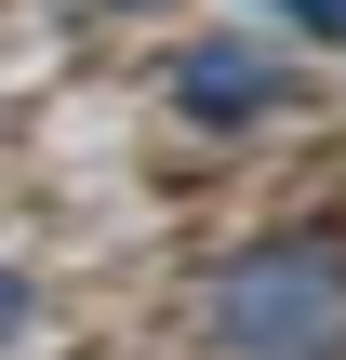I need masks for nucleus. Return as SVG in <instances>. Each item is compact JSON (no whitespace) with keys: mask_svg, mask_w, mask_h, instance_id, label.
Returning a JSON list of instances; mask_svg holds the SVG:
<instances>
[{"mask_svg":"<svg viewBox=\"0 0 346 360\" xmlns=\"http://www.w3.org/2000/svg\"><path fill=\"white\" fill-rule=\"evenodd\" d=\"M187 360H346V200H280L173 281Z\"/></svg>","mask_w":346,"mask_h":360,"instance_id":"1","label":"nucleus"},{"mask_svg":"<svg viewBox=\"0 0 346 360\" xmlns=\"http://www.w3.org/2000/svg\"><path fill=\"white\" fill-rule=\"evenodd\" d=\"M160 107L227 147V134L307 120V80H293V53H267V40H240V27H187V40L160 53Z\"/></svg>","mask_w":346,"mask_h":360,"instance_id":"2","label":"nucleus"},{"mask_svg":"<svg viewBox=\"0 0 346 360\" xmlns=\"http://www.w3.org/2000/svg\"><path fill=\"white\" fill-rule=\"evenodd\" d=\"M27 321H40V281H27V267L0 254V347H27Z\"/></svg>","mask_w":346,"mask_h":360,"instance_id":"3","label":"nucleus"},{"mask_svg":"<svg viewBox=\"0 0 346 360\" xmlns=\"http://www.w3.org/2000/svg\"><path fill=\"white\" fill-rule=\"evenodd\" d=\"M267 13H280L293 40H346V0H267Z\"/></svg>","mask_w":346,"mask_h":360,"instance_id":"4","label":"nucleus"},{"mask_svg":"<svg viewBox=\"0 0 346 360\" xmlns=\"http://www.w3.org/2000/svg\"><path fill=\"white\" fill-rule=\"evenodd\" d=\"M53 13H107V27H120V13H160V0H53Z\"/></svg>","mask_w":346,"mask_h":360,"instance_id":"5","label":"nucleus"}]
</instances>
